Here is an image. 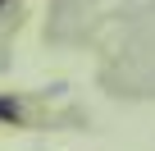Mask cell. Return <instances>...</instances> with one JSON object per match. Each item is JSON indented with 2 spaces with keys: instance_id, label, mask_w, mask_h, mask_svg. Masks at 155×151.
<instances>
[{
  "instance_id": "obj_2",
  "label": "cell",
  "mask_w": 155,
  "mask_h": 151,
  "mask_svg": "<svg viewBox=\"0 0 155 151\" xmlns=\"http://www.w3.org/2000/svg\"><path fill=\"white\" fill-rule=\"evenodd\" d=\"M0 5H5V0H0Z\"/></svg>"
},
{
  "instance_id": "obj_1",
  "label": "cell",
  "mask_w": 155,
  "mask_h": 151,
  "mask_svg": "<svg viewBox=\"0 0 155 151\" xmlns=\"http://www.w3.org/2000/svg\"><path fill=\"white\" fill-rule=\"evenodd\" d=\"M0 119H9V124H14V119H18V101H9V96H0Z\"/></svg>"
}]
</instances>
